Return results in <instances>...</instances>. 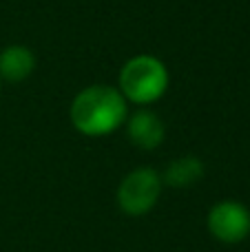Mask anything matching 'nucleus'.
Returning a JSON list of instances; mask_svg holds the SVG:
<instances>
[{
	"instance_id": "f257e3e1",
	"label": "nucleus",
	"mask_w": 250,
	"mask_h": 252,
	"mask_svg": "<svg viewBox=\"0 0 250 252\" xmlns=\"http://www.w3.org/2000/svg\"><path fill=\"white\" fill-rule=\"evenodd\" d=\"M128 118V102L111 84H91L71 100V126L84 137H106L120 130Z\"/></svg>"
},
{
	"instance_id": "f03ea898",
	"label": "nucleus",
	"mask_w": 250,
	"mask_h": 252,
	"mask_svg": "<svg viewBox=\"0 0 250 252\" xmlns=\"http://www.w3.org/2000/svg\"><path fill=\"white\" fill-rule=\"evenodd\" d=\"M115 87L128 104L149 109L166 95L171 87V73L162 58L153 53H137L122 64Z\"/></svg>"
},
{
	"instance_id": "7ed1b4c3",
	"label": "nucleus",
	"mask_w": 250,
	"mask_h": 252,
	"mask_svg": "<svg viewBox=\"0 0 250 252\" xmlns=\"http://www.w3.org/2000/svg\"><path fill=\"white\" fill-rule=\"evenodd\" d=\"M162 173L151 166H137L122 177L115 192L118 208L128 217H144L157 206L162 197Z\"/></svg>"
},
{
	"instance_id": "20e7f679",
	"label": "nucleus",
	"mask_w": 250,
	"mask_h": 252,
	"mask_svg": "<svg viewBox=\"0 0 250 252\" xmlns=\"http://www.w3.org/2000/svg\"><path fill=\"white\" fill-rule=\"evenodd\" d=\"M208 235L226 246L242 244L250 235V208L237 199H221L206 215Z\"/></svg>"
},
{
	"instance_id": "39448f33",
	"label": "nucleus",
	"mask_w": 250,
	"mask_h": 252,
	"mask_svg": "<svg viewBox=\"0 0 250 252\" xmlns=\"http://www.w3.org/2000/svg\"><path fill=\"white\" fill-rule=\"evenodd\" d=\"M124 126L131 144L140 151H155L166 137V126L162 118L151 109H137L135 113H128Z\"/></svg>"
},
{
	"instance_id": "423d86ee",
	"label": "nucleus",
	"mask_w": 250,
	"mask_h": 252,
	"mask_svg": "<svg viewBox=\"0 0 250 252\" xmlns=\"http://www.w3.org/2000/svg\"><path fill=\"white\" fill-rule=\"evenodd\" d=\"M35 53L27 44H7L0 49V80L25 82L35 71Z\"/></svg>"
},
{
	"instance_id": "0eeeda50",
	"label": "nucleus",
	"mask_w": 250,
	"mask_h": 252,
	"mask_svg": "<svg viewBox=\"0 0 250 252\" xmlns=\"http://www.w3.org/2000/svg\"><path fill=\"white\" fill-rule=\"evenodd\" d=\"M206 168H204V161L195 155H184L173 159L166 166V170L162 173V182L164 186L171 188H190L204 177Z\"/></svg>"
},
{
	"instance_id": "6e6552de",
	"label": "nucleus",
	"mask_w": 250,
	"mask_h": 252,
	"mask_svg": "<svg viewBox=\"0 0 250 252\" xmlns=\"http://www.w3.org/2000/svg\"><path fill=\"white\" fill-rule=\"evenodd\" d=\"M0 93H2V80H0Z\"/></svg>"
}]
</instances>
